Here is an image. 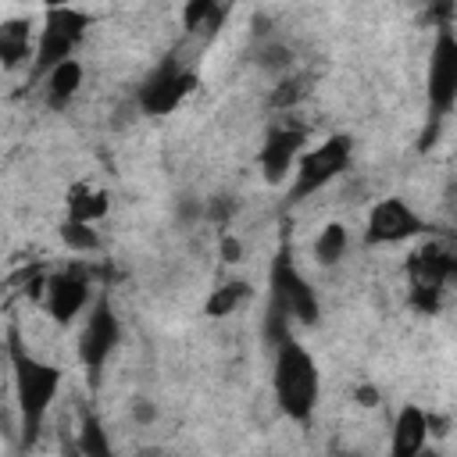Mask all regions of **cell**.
<instances>
[{
    "mask_svg": "<svg viewBox=\"0 0 457 457\" xmlns=\"http://www.w3.org/2000/svg\"><path fill=\"white\" fill-rule=\"evenodd\" d=\"M75 450H79V457H114L111 436H107L100 414L89 411V407L79 411V421H75Z\"/></svg>",
    "mask_w": 457,
    "mask_h": 457,
    "instance_id": "obj_16",
    "label": "cell"
},
{
    "mask_svg": "<svg viewBox=\"0 0 457 457\" xmlns=\"http://www.w3.org/2000/svg\"><path fill=\"white\" fill-rule=\"evenodd\" d=\"M307 154V129L296 121H278L264 132L261 150H257V164L268 186H282L286 179H293L300 157Z\"/></svg>",
    "mask_w": 457,
    "mask_h": 457,
    "instance_id": "obj_10",
    "label": "cell"
},
{
    "mask_svg": "<svg viewBox=\"0 0 457 457\" xmlns=\"http://www.w3.org/2000/svg\"><path fill=\"white\" fill-rule=\"evenodd\" d=\"M29 57H36L32 36H29V21L25 18H7L0 25V61H4V68L14 71Z\"/></svg>",
    "mask_w": 457,
    "mask_h": 457,
    "instance_id": "obj_17",
    "label": "cell"
},
{
    "mask_svg": "<svg viewBox=\"0 0 457 457\" xmlns=\"http://www.w3.org/2000/svg\"><path fill=\"white\" fill-rule=\"evenodd\" d=\"M443 204H446L450 221H457V179H453V182H446V189H443Z\"/></svg>",
    "mask_w": 457,
    "mask_h": 457,
    "instance_id": "obj_25",
    "label": "cell"
},
{
    "mask_svg": "<svg viewBox=\"0 0 457 457\" xmlns=\"http://www.w3.org/2000/svg\"><path fill=\"white\" fill-rule=\"evenodd\" d=\"M246 296H250V286H246L243 278L221 282V286H214V293L207 296L204 314H207V318H228V314H236V311H239V303H243Z\"/></svg>",
    "mask_w": 457,
    "mask_h": 457,
    "instance_id": "obj_20",
    "label": "cell"
},
{
    "mask_svg": "<svg viewBox=\"0 0 457 457\" xmlns=\"http://www.w3.org/2000/svg\"><path fill=\"white\" fill-rule=\"evenodd\" d=\"M121 343V318L111 303L107 293H100L89 311H86V321L79 328V364L89 371V375H100V368L107 364V357L118 350Z\"/></svg>",
    "mask_w": 457,
    "mask_h": 457,
    "instance_id": "obj_8",
    "label": "cell"
},
{
    "mask_svg": "<svg viewBox=\"0 0 457 457\" xmlns=\"http://www.w3.org/2000/svg\"><path fill=\"white\" fill-rule=\"evenodd\" d=\"M82 75H86V68H82L79 57L57 64V68L39 82V86H43V104H46L50 111H64V107L79 96V89H82Z\"/></svg>",
    "mask_w": 457,
    "mask_h": 457,
    "instance_id": "obj_15",
    "label": "cell"
},
{
    "mask_svg": "<svg viewBox=\"0 0 457 457\" xmlns=\"http://www.w3.org/2000/svg\"><path fill=\"white\" fill-rule=\"evenodd\" d=\"M311 253H314V264H318V268H336V264H343L346 253H350V228H346L343 221H328V225L314 236Z\"/></svg>",
    "mask_w": 457,
    "mask_h": 457,
    "instance_id": "obj_18",
    "label": "cell"
},
{
    "mask_svg": "<svg viewBox=\"0 0 457 457\" xmlns=\"http://www.w3.org/2000/svg\"><path fill=\"white\" fill-rule=\"evenodd\" d=\"M196 86H200L196 68H189L182 57L168 54V57H164V61L139 82V89H136V104H139L143 114H150V118H164V114H171V111H179V107L186 104V96H189Z\"/></svg>",
    "mask_w": 457,
    "mask_h": 457,
    "instance_id": "obj_7",
    "label": "cell"
},
{
    "mask_svg": "<svg viewBox=\"0 0 457 457\" xmlns=\"http://www.w3.org/2000/svg\"><path fill=\"white\" fill-rule=\"evenodd\" d=\"M432 418L418 403H403L389 428V457H421L428 450Z\"/></svg>",
    "mask_w": 457,
    "mask_h": 457,
    "instance_id": "obj_13",
    "label": "cell"
},
{
    "mask_svg": "<svg viewBox=\"0 0 457 457\" xmlns=\"http://www.w3.org/2000/svg\"><path fill=\"white\" fill-rule=\"evenodd\" d=\"M218 250H221V261H225V264H236V261L243 257V246H239V239H236V236H228V232L221 236V246H218Z\"/></svg>",
    "mask_w": 457,
    "mask_h": 457,
    "instance_id": "obj_24",
    "label": "cell"
},
{
    "mask_svg": "<svg viewBox=\"0 0 457 457\" xmlns=\"http://www.w3.org/2000/svg\"><path fill=\"white\" fill-rule=\"evenodd\" d=\"M357 396H361V403H364V407H375V403H378V389H375V386H371V389L364 386Z\"/></svg>",
    "mask_w": 457,
    "mask_h": 457,
    "instance_id": "obj_27",
    "label": "cell"
},
{
    "mask_svg": "<svg viewBox=\"0 0 457 457\" xmlns=\"http://www.w3.org/2000/svg\"><path fill=\"white\" fill-rule=\"evenodd\" d=\"M89 21H93L89 11H79V7H68V4L43 11V29H39V39H36V57H32V79L36 82H43L57 64L75 57V50L86 39Z\"/></svg>",
    "mask_w": 457,
    "mask_h": 457,
    "instance_id": "obj_4",
    "label": "cell"
},
{
    "mask_svg": "<svg viewBox=\"0 0 457 457\" xmlns=\"http://www.w3.org/2000/svg\"><path fill=\"white\" fill-rule=\"evenodd\" d=\"M7 364H11V382H14V407H18V421H21V446L32 450L43 421L54 407V396L61 389L64 371L36 353H29V346L21 343L18 328H7Z\"/></svg>",
    "mask_w": 457,
    "mask_h": 457,
    "instance_id": "obj_1",
    "label": "cell"
},
{
    "mask_svg": "<svg viewBox=\"0 0 457 457\" xmlns=\"http://www.w3.org/2000/svg\"><path fill=\"white\" fill-rule=\"evenodd\" d=\"M93 282L86 268H61L46 275V314L57 325H71L93 303Z\"/></svg>",
    "mask_w": 457,
    "mask_h": 457,
    "instance_id": "obj_11",
    "label": "cell"
},
{
    "mask_svg": "<svg viewBox=\"0 0 457 457\" xmlns=\"http://www.w3.org/2000/svg\"><path fill=\"white\" fill-rule=\"evenodd\" d=\"M57 232H61V243L71 250V253H96L100 250V232L93 228V225H82V221H61L57 225Z\"/></svg>",
    "mask_w": 457,
    "mask_h": 457,
    "instance_id": "obj_22",
    "label": "cell"
},
{
    "mask_svg": "<svg viewBox=\"0 0 457 457\" xmlns=\"http://www.w3.org/2000/svg\"><path fill=\"white\" fill-rule=\"evenodd\" d=\"M271 396L282 418L307 425L321 400V371L311 350L289 332L271 346Z\"/></svg>",
    "mask_w": 457,
    "mask_h": 457,
    "instance_id": "obj_2",
    "label": "cell"
},
{
    "mask_svg": "<svg viewBox=\"0 0 457 457\" xmlns=\"http://www.w3.org/2000/svg\"><path fill=\"white\" fill-rule=\"evenodd\" d=\"M268 286H271V311H278L282 318L296 321V325H318L321 321V300L314 293V286L307 282V275L296 268L293 250L282 243L271 257L268 268Z\"/></svg>",
    "mask_w": 457,
    "mask_h": 457,
    "instance_id": "obj_5",
    "label": "cell"
},
{
    "mask_svg": "<svg viewBox=\"0 0 457 457\" xmlns=\"http://www.w3.org/2000/svg\"><path fill=\"white\" fill-rule=\"evenodd\" d=\"M403 271L411 278V289H425V293H439L443 296L446 282L457 278V253H450L443 243L428 239L407 257Z\"/></svg>",
    "mask_w": 457,
    "mask_h": 457,
    "instance_id": "obj_12",
    "label": "cell"
},
{
    "mask_svg": "<svg viewBox=\"0 0 457 457\" xmlns=\"http://www.w3.org/2000/svg\"><path fill=\"white\" fill-rule=\"evenodd\" d=\"M132 414H136V418H139V421H150V418H154V403H150V400H139V403H136V411H132Z\"/></svg>",
    "mask_w": 457,
    "mask_h": 457,
    "instance_id": "obj_26",
    "label": "cell"
},
{
    "mask_svg": "<svg viewBox=\"0 0 457 457\" xmlns=\"http://www.w3.org/2000/svg\"><path fill=\"white\" fill-rule=\"evenodd\" d=\"M425 107H428V129L421 136V150L432 146L436 129L443 118L457 107V29L453 25H436L432 46H428V68H425Z\"/></svg>",
    "mask_w": 457,
    "mask_h": 457,
    "instance_id": "obj_3",
    "label": "cell"
},
{
    "mask_svg": "<svg viewBox=\"0 0 457 457\" xmlns=\"http://www.w3.org/2000/svg\"><path fill=\"white\" fill-rule=\"evenodd\" d=\"M253 61H257V68H264V71L286 79L289 68H293V46L282 43V39H264V43L257 46V57H253Z\"/></svg>",
    "mask_w": 457,
    "mask_h": 457,
    "instance_id": "obj_21",
    "label": "cell"
},
{
    "mask_svg": "<svg viewBox=\"0 0 457 457\" xmlns=\"http://www.w3.org/2000/svg\"><path fill=\"white\" fill-rule=\"evenodd\" d=\"M300 96H303V79L286 75V79H278V86L271 93V107H293Z\"/></svg>",
    "mask_w": 457,
    "mask_h": 457,
    "instance_id": "obj_23",
    "label": "cell"
},
{
    "mask_svg": "<svg viewBox=\"0 0 457 457\" xmlns=\"http://www.w3.org/2000/svg\"><path fill=\"white\" fill-rule=\"evenodd\" d=\"M111 214V193L93 186V182H75L64 193V218L68 221H82V225H96Z\"/></svg>",
    "mask_w": 457,
    "mask_h": 457,
    "instance_id": "obj_14",
    "label": "cell"
},
{
    "mask_svg": "<svg viewBox=\"0 0 457 457\" xmlns=\"http://www.w3.org/2000/svg\"><path fill=\"white\" fill-rule=\"evenodd\" d=\"M221 21H225V7L214 4V0H189L182 7V29L189 36H196V32H207L211 36Z\"/></svg>",
    "mask_w": 457,
    "mask_h": 457,
    "instance_id": "obj_19",
    "label": "cell"
},
{
    "mask_svg": "<svg viewBox=\"0 0 457 457\" xmlns=\"http://www.w3.org/2000/svg\"><path fill=\"white\" fill-rule=\"evenodd\" d=\"M421 457H439V453H436V450H425V453H421Z\"/></svg>",
    "mask_w": 457,
    "mask_h": 457,
    "instance_id": "obj_28",
    "label": "cell"
},
{
    "mask_svg": "<svg viewBox=\"0 0 457 457\" xmlns=\"http://www.w3.org/2000/svg\"><path fill=\"white\" fill-rule=\"evenodd\" d=\"M353 161V139L346 132H332L325 136L318 146H311L296 171H293V182H289V204H300L314 193H321L328 182H336Z\"/></svg>",
    "mask_w": 457,
    "mask_h": 457,
    "instance_id": "obj_6",
    "label": "cell"
},
{
    "mask_svg": "<svg viewBox=\"0 0 457 457\" xmlns=\"http://www.w3.org/2000/svg\"><path fill=\"white\" fill-rule=\"evenodd\" d=\"M432 225L403 196H382L364 221V246H396L418 236H428Z\"/></svg>",
    "mask_w": 457,
    "mask_h": 457,
    "instance_id": "obj_9",
    "label": "cell"
}]
</instances>
